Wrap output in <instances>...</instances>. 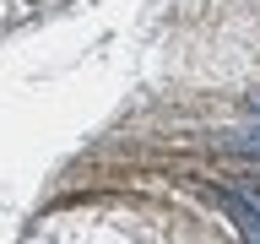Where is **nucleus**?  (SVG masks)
Segmentation results:
<instances>
[{
	"instance_id": "1",
	"label": "nucleus",
	"mask_w": 260,
	"mask_h": 244,
	"mask_svg": "<svg viewBox=\"0 0 260 244\" xmlns=\"http://www.w3.org/2000/svg\"><path fill=\"white\" fill-rule=\"evenodd\" d=\"M211 201L233 217L244 239H260V195H239V190H211Z\"/></svg>"
},
{
	"instance_id": "2",
	"label": "nucleus",
	"mask_w": 260,
	"mask_h": 244,
	"mask_svg": "<svg viewBox=\"0 0 260 244\" xmlns=\"http://www.w3.org/2000/svg\"><path fill=\"white\" fill-rule=\"evenodd\" d=\"M255 195H260V179H255Z\"/></svg>"
}]
</instances>
